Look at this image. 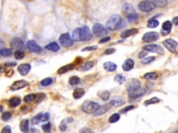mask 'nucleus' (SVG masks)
<instances>
[{
	"instance_id": "13d9d810",
	"label": "nucleus",
	"mask_w": 178,
	"mask_h": 133,
	"mask_svg": "<svg viewBox=\"0 0 178 133\" xmlns=\"http://www.w3.org/2000/svg\"><path fill=\"white\" fill-rule=\"evenodd\" d=\"M13 74V70L12 69H10V70H8L7 72H6V76H8V77H10Z\"/></svg>"
},
{
	"instance_id": "864d4df0",
	"label": "nucleus",
	"mask_w": 178,
	"mask_h": 133,
	"mask_svg": "<svg viewBox=\"0 0 178 133\" xmlns=\"http://www.w3.org/2000/svg\"><path fill=\"white\" fill-rule=\"evenodd\" d=\"M110 40H111V38H110V37L103 38L102 39H101L100 41H99V43H105V42H107L110 41Z\"/></svg>"
},
{
	"instance_id": "79ce46f5",
	"label": "nucleus",
	"mask_w": 178,
	"mask_h": 133,
	"mask_svg": "<svg viewBox=\"0 0 178 133\" xmlns=\"http://www.w3.org/2000/svg\"><path fill=\"white\" fill-rule=\"evenodd\" d=\"M80 78L78 76H72L69 79V83L71 85H78L80 83Z\"/></svg>"
},
{
	"instance_id": "6e6d98bb",
	"label": "nucleus",
	"mask_w": 178,
	"mask_h": 133,
	"mask_svg": "<svg viewBox=\"0 0 178 133\" xmlns=\"http://www.w3.org/2000/svg\"><path fill=\"white\" fill-rule=\"evenodd\" d=\"M5 67H15L17 65V62H6L4 64Z\"/></svg>"
},
{
	"instance_id": "f8f14e48",
	"label": "nucleus",
	"mask_w": 178,
	"mask_h": 133,
	"mask_svg": "<svg viewBox=\"0 0 178 133\" xmlns=\"http://www.w3.org/2000/svg\"><path fill=\"white\" fill-rule=\"evenodd\" d=\"M28 85H29V83L25 80H17V81H15V82L12 84V85H11V89L12 90V91H17V90L24 88V87L27 86Z\"/></svg>"
},
{
	"instance_id": "20e7f679",
	"label": "nucleus",
	"mask_w": 178,
	"mask_h": 133,
	"mask_svg": "<svg viewBox=\"0 0 178 133\" xmlns=\"http://www.w3.org/2000/svg\"><path fill=\"white\" fill-rule=\"evenodd\" d=\"M155 7L156 6L151 0H145V1L141 2L138 5V8L139 10L145 13H149L153 11Z\"/></svg>"
},
{
	"instance_id": "412c9836",
	"label": "nucleus",
	"mask_w": 178,
	"mask_h": 133,
	"mask_svg": "<svg viewBox=\"0 0 178 133\" xmlns=\"http://www.w3.org/2000/svg\"><path fill=\"white\" fill-rule=\"evenodd\" d=\"M103 67L107 71L112 72L116 70L117 65L113 62H106L104 63Z\"/></svg>"
},
{
	"instance_id": "dca6fc26",
	"label": "nucleus",
	"mask_w": 178,
	"mask_h": 133,
	"mask_svg": "<svg viewBox=\"0 0 178 133\" xmlns=\"http://www.w3.org/2000/svg\"><path fill=\"white\" fill-rule=\"evenodd\" d=\"M31 68V66L30 64H29V63H24V64H21L19 65L18 67H17V71H18L20 75L26 76L30 71Z\"/></svg>"
},
{
	"instance_id": "bf43d9fd",
	"label": "nucleus",
	"mask_w": 178,
	"mask_h": 133,
	"mask_svg": "<svg viewBox=\"0 0 178 133\" xmlns=\"http://www.w3.org/2000/svg\"><path fill=\"white\" fill-rule=\"evenodd\" d=\"M173 24H175V25L178 26V16H177V17H175L173 18Z\"/></svg>"
},
{
	"instance_id": "052dcab7",
	"label": "nucleus",
	"mask_w": 178,
	"mask_h": 133,
	"mask_svg": "<svg viewBox=\"0 0 178 133\" xmlns=\"http://www.w3.org/2000/svg\"><path fill=\"white\" fill-rule=\"evenodd\" d=\"M2 111H3V107L1 106V112H2Z\"/></svg>"
},
{
	"instance_id": "6e6552de",
	"label": "nucleus",
	"mask_w": 178,
	"mask_h": 133,
	"mask_svg": "<svg viewBox=\"0 0 178 133\" xmlns=\"http://www.w3.org/2000/svg\"><path fill=\"white\" fill-rule=\"evenodd\" d=\"M143 49L148 51H150V52L159 54V55H163L164 53V49L162 48L161 46H159V45L155 44L146 45V46L143 47Z\"/></svg>"
},
{
	"instance_id": "9b49d317",
	"label": "nucleus",
	"mask_w": 178,
	"mask_h": 133,
	"mask_svg": "<svg viewBox=\"0 0 178 133\" xmlns=\"http://www.w3.org/2000/svg\"><path fill=\"white\" fill-rule=\"evenodd\" d=\"M141 88V83L136 78H133L130 81L129 84L127 85V92L128 94L136 91V90Z\"/></svg>"
},
{
	"instance_id": "ddd939ff",
	"label": "nucleus",
	"mask_w": 178,
	"mask_h": 133,
	"mask_svg": "<svg viewBox=\"0 0 178 133\" xmlns=\"http://www.w3.org/2000/svg\"><path fill=\"white\" fill-rule=\"evenodd\" d=\"M27 47L29 51L33 53H40L42 51V48L34 40H29L27 43Z\"/></svg>"
},
{
	"instance_id": "6ab92c4d",
	"label": "nucleus",
	"mask_w": 178,
	"mask_h": 133,
	"mask_svg": "<svg viewBox=\"0 0 178 133\" xmlns=\"http://www.w3.org/2000/svg\"><path fill=\"white\" fill-rule=\"evenodd\" d=\"M146 93V90L143 88H140L139 89L136 90V91L132 92V93L128 94H129V98L132 99L137 98L139 97H141V96H144Z\"/></svg>"
},
{
	"instance_id": "423d86ee",
	"label": "nucleus",
	"mask_w": 178,
	"mask_h": 133,
	"mask_svg": "<svg viewBox=\"0 0 178 133\" xmlns=\"http://www.w3.org/2000/svg\"><path fill=\"white\" fill-rule=\"evenodd\" d=\"M59 42L64 47H66V48L70 47L73 46L74 44V40L73 38H71L68 33H63V34L61 35L59 37Z\"/></svg>"
},
{
	"instance_id": "4468645a",
	"label": "nucleus",
	"mask_w": 178,
	"mask_h": 133,
	"mask_svg": "<svg viewBox=\"0 0 178 133\" xmlns=\"http://www.w3.org/2000/svg\"><path fill=\"white\" fill-rule=\"evenodd\" d=\"M49 119V112H45V113H42L40 112L38 114H37L34 118L32 119L33 123H37L39 121H42V122H45V121H48Z\"/></svg>"
},
{
	"instance_id": "2eb2a0df",
	"label": "nucleus",
	"mask_w": 178,
	"mask_h": 133,
	"mask_svg": "<svg viewBox=\"0 0 178 133\" xmlns=\"http://www.w3.org/2000/svg\"><path fill=\"white\" fill-rule=\"evenodd\" d=\"M112 106H113V105L111 102L106 103V104L102 105V106L98 108V110H97V111L94 113V115L95 116L103 115L104 114H105L106 112H107L108 111H109V110L111 109Z\"/></svg>"
},
{
	"instance_id": "f257e3e1",
	"label": "nucleus",
	"mask_w": 178,
	"mask_h": 133,
	"mask_svg": "<svg viewBox=\"0 0 178 133\" xmlns=\"http://www.w3.org/2000/svg\"><path fill=\"white\" fill-rule=\"evenodd\" d=\"M93 34L87 26L75 29L73 32V39L75 41H88L92 39Z\"/></svg>"
},
{
	"instance_id": "9d476101",
	"label": "nucleus",
	"mask_w": 178,
	"mask_h": 133,
	"mask_svg": "<svg viewBox=\"0 0 178 133\" xmlns=\"http://www.w3.org/2000/svg\"><path fill=\"white\" fill-rule=\"evenodd\" d=\"M159 38V35L158 33L155 32V31H151L148 32L144 34L142 38V40L145 42H151L156 41Z\"/></svg>"
},
{
	"instance_id": "c756f323",
	"label": "nucleus",
	"mask_w": 178,
	"mask_h": 133,
	"mask_svg": "<svg viewBox=\"0 0 178 133\" xmlns=\"http://www.w3.org/2000/svg\"><path fill=\"white\" fill-rule=\"evenodd\" d=\"M36 97H37L36 94H27V95H26L25 96H24L23 100H24V102H26V103H31V102H32V101H36Z\"/></svg>"
},
{
	"instance_id": "a19ab883",
	"label": "nucleus",
	"mask_w": 178,
	"mask_h": 133,
	"mask_svg": "<svg viewBox=\"0 0 178 133\" xmlns=\"http://www.w3.org/2000/svg\"><path fill=\"white\" fill-rule=\"evenodd\" d=\"M120 118V114H119L118 113H115L114 114H112V115L109 117V123H116L117 121H119Z\"/></svg>"
},
{
	"instance_id": "ea45409f",
	"label": "nucleus",
	"mask_w": 178,
	"mask_h": 133,
	"mask_svg": "<svg viewBox=\"0 0 178 133\" xmlns=\"http://www.w3.org/2000/svg\"><path fill=\"white\" fill-rule=\"evenodd\" d=\"M25 53L22 50H16L14 52V57L16 60H21L24 58Z\"/></svg>"
},
{
	"instance_id": "a18cd8bd",
	"label": "nucleus",
	"mask_w": 178,
	"mask_h": 133,
	"mask_svg": "<svg viewBox=\"0 0 178 133\" xmlns=\"http://www.w3.org/2000/svg\"><path fill=\"white\" fill-rule=\"evenodd\" d=\"M67 119H64L61 122L60 125H59V130L61 131L62 132H64L66 131V129H67Z\"/></svg>"
},
{
	"instance_id": "7c9ffc66",
	"label": "nucleus",
	"mask_w": 178,
	"mask_h": 133,
	"mask_svg": "<svg viewBox=\"0 0 178 133\" xmlns=\"http://www.w3.org/2000/svg\"><path fill=\"white\" fill-rule=\"evenodd\" d=\"M153 3L155 4V6L159 8H164L167 5V0H151Z\"/></svg>"
},
{
	"instance_id": "e433bc0d",
	"label": "nucleus",
	"mask_w": 178,
	"mask_h": 133,
	"mask_svg": "<svg viewBox=\"0 0 178 133\" xmlns=\"http://www.w3.org/2000/svg\"><path fill=\"white\" fill-rule=\"evenodd\" d=\"M161 100L159 98L157 97H153L150 99H148V100H146L145 102H144V105L145 106H148V105H152V104H156V103H159Z\"/></svg>"
},
{
	"instance_id": "473e14b6",
	"label": "nucleus",
	"mask_w": 178,
	"mask_h": 133,
	"mask_svg": "<svg viewBox=\"0 0 178 133\" xmlns=\"http://www.w3.org/2000/svg\"><path fill=\"white\" fill-rule=\"evenodd\" d=\"M93 66H94L93 61H88L86 62L84 65H82V67H80V69L81 71H88L89 70V69H91Z\"/></svg>"
},
{
	"instance_id": "f704fd0d",
	"label": "nucleus",
	"mask_w": 178,
	"mask_h": 133,
	"mask_svg": "<svg viewBox=\"0 0 178 133\" xmlns=\"http://www.w3.org/2000/svg\"><path fill=\"white\" fill-rule=\"evenodd\" d=\"M159 22L158 20H155V19H150V20H148V24H147V26L148 28H150V29H154V28H156L159 26Z\"/></svg>"
},
{
	"instance_id": "5fc2aeb1",
	"label": "nucleus",
	"mask_w": 178,
	"mask_h": 133,
	"mask_svg": "<svg viewBox=\"0 0 178 133\" xmlns=\"http://www.w3.org/2000/svg\"><path fill=\"white\" fill-rule=\"evenodd\" d=\"M148 52V51H146V50H143V51H141V52L140 53H139V58H144L146 55H147Z\"/></svg>"
},
{
	"instance_id": "2f4dec72",
	"label": "nucleus",
	"mask_w": 178,
	"mask_h": 133,
	"mask_svg": "<svg viewBox=\"0 0 178 133\" xmlns=\"http://www.w3.org/2000/svg\"><path fill=\"white\" fill-rule=\"evenodd\" d=\"M157 77H158V75H157L156 72H148V73H146L144 75V78L148 80H155L157 79Z\"/></svg>"
},
{
	"instance_id": "a878e982",
	"label": "nucleus",
	"mask_w": 178,
	"mask_h": 133,
	"mask_svg": "<svg viewBox=\"0 0 178 133\" xmlns=\"http://www.w3.org/2000/svg\"><path fill=\"white\" fill-rule=\"evenodd\" d=\"M98 96L102 101H107L109 99L110 92L108 90H100V91L98 92Z\"/></svg>"
},
{
	"instance_id": "cd10ccee",
	"label": "nucleus",
	"mask_w": 178,
	"mask_h": 133,
	"mask_svg": "<svg viewBox=\"0 0 178 133\" xmlns=\"http://www.w3.org/2000/svg\"><path fill=\"white\" fill-rule=\"evenodd\" d=\"M111 103H112L113 106H121L125 103V101L123 98L120 97L114 98L111 100Z\"/></svg>"
},
{
	"instance_id": "09e8293b",
	"label": "nucleus",
	"mask_w": 178,
	"mask_h": 133,
	"mask_svg": "<svg viewBox=\"0 0 178 133\" xmlns=\"http://www.w3.org/2000/svg\"><path fill=\"white\" fill-rule=\"evenodd\" d=\"M45 96H46L45 94L43 93L37 94V97H36V102L40 103V101H42L45 98Z\"/></svg>"
},
{
	"instance_id": "1a4fd4ad",
	"label": "nucleus",
	"mask_w": 178,
	"mask_h": 133,
	"mask_svg": "<svg viewBox=\"0 0 178 133\" xmlns=\"http://www.w3.org/2000/svg\"><path fill=\"white\" fill-rule=\"evenodd\" d=\"M11 46L12 49H15L17 50H24L25 49V44L23 40L20 38H14L11 40Z\"/></svg>"
},
{
	"instance_id": "37998d69",
	"label": "nucleus",
	"mask_w": 178,
	"mask_h": 133,
	"mask_svg": "<svg viewBox=\"0 0 178 133\" xmlns=\"http://www.w3.org/2000/svg\"><path fill=\"white\" fill-rule=\"evenodd\" d=\"M11 117H12V112H4L3 114H2L1 118L2 120L4 121H7L11 119Z\"/></svg>"
},
{
	"instance_id": "4d7b16f0",
	"label": "nucleus",
	"mask_w": 178,
	"mask_h": 133,
	"mask_svg": "<svg viewBox=\"0 0 178 133\" xmlns=\"http://www.w3.org/2000/svg\"><path fill=\"white\" fill-rule=\"evenodd\" d=\"M93 132V130L90 129V128H82V129H81L80 130V132H84V133H85V132Z\"/></svg>"
},
{
	"instance_id": "0eeeda50",
	"label": "nucleus",
	"mask_w": 178,
	"mask_h": 133,
	"mask_svg": "<svg viewBox=\"0 0 178 133\" xmlns=\"http://www.w3.org/2000/svg\"><path fill=\"white\" fill-rule=\"evenodd\" d=\"M164 46L170 52L173 53H178V43L173 39H167L163 42Z\"/></svg>"
},
{
	"instance_id": "393cba45",
	"label": "nucleus",
	"mask_w": 178,
	"mask_h": 133,
	"mask_svg": "<svg viewBox=\"0 0 178 133\" xmlns=\"http://www.w3.org/2000/svg\"><path fill=\"white\" fill-rule=\"evenodd\" d=\"M75 65L74 64H68L67 65H65V66H63L58 69V74H65L66 73V72L72 70V69H73L75 68Z\"/></svg>"
},
{
	"instance_id": "de8ad7c7",
	"label": "nucleus",
	"mask_w": 178,
	"mask_h": 133,
	"mask_svg": "<svg viewBox=\"0 0 178 133\" xmlns=\"http://www.w3.org/2000/svg\"><path fill=\"white\" fill-rule=\"evenodd\" d=\"M51 128H52V125H51L50 122H48L47 123H46V124L42 125V129L43 130V131L45 132H50Z\"/></svg>"
},
{
	"instance_id": "c85d7f7f",
	"label": "nucleus",
	"mask_w": 178,
	"mask_h": 133,
	"mask_svg": "<svg viewBox=\"0 0 178 133\" xmlns=\"http://www.w3.org/2000/svg\"><path fill=\"white\" fill-rule=\"evenodd\" d=\"M20 103H21V99L18 97H13L8 101V104L12 107L18 106L19 105H20Z\"/></svg>"
},
{
	"instance_id": "f03ea898",
	"label": "nucleus",
	"mask_w": 178,
	"mask_h": 133,
	"mask_svg": "<svg viewBox=\"0 0 178 133\" xmlns=\"http://www.w3.org/2000/svg\"><path fill=\"white\" fill-rule=\"evenodd\" d=\"M123 25V19L119 15H113L108 19L107 22V28L111 31H116Z\"/></svg>"
},
{
	"instance_id": "8fccbe9b",
	"label": "nucleus",
	"mask_w": 178,
	"mask_h": 133,
	"mask_svg": "<svg viewBox=\"0 0 178 133\" xmlns=\"http://www.w3.org/2000/svg\"><path fill=\"white\" fill-rule=\"evenodd\" d=\"M98 49V46H95V45H93V46H90V47H85V48H84L82 50V51H95L96 50V49Z\"/></svg>"
},
{
	"instance_id": "bb28decb",
	"label": "nucleus",
	"mask_w": 178,
	"mask_h": 133,
	"mask_svg": "<svg viewBox=\"0 0 178 133\" xmlns=\"http://www.w3.org/2000/svg\"><path fill=\"white\" fill-rule=\"evenodd\" d=\"M85 91L82 88H77L74 90L73 96L75 99H80L84 95Z\"/></svg>"
},
{
	"instance_id": "b1692460",
	"label": "nucleus",
	"mask_w": 178,
	"mask_h": 133,
	"mask_svg": "<svg viewBox=\"0 0 178 133\" xmlns=\"http://www.w3.org/2000/svg\"><path fill=\"white\" fill-rule=\"evenodd\" d=\"M134 12H135V11L134 8L132 6V5H130V4H124V6H123V8H122V13H123V15L127 16L128 15L131 14V13Z\"/></svg>"
},
{
	"instance_id": "4be33fe9",
	"label": "nucleus",
	"mask_w": 178,
	"mask_h": 133,
	"mask_svg": "<svg viewBox=\"0 0 178 133\" xmlns=\"http://www.w3.org/2000/svg\"><path fill=\"white\" fill-rule=\"evenodd\" d=\"M45 48L49 51H53V52H58L60 50V46L56 42H50V43L46 45Z\"/></svg>"
},
{
	"instance_id": "4c0bfd02",
	"label": "nucleus",
	"mask_w": 178,
	"mask_h": 133,
	"mask_svg": "<svg viewBox=\"0 0 178 133\" xmlns=\"http://www.w3.org/2000/svg\"><path fill=\"white\" fill-rule=\"evenodd\" d=\"M53 83V79L51 77H47L46 78H44L40 81V85L43 87H47Z\"/></svg>"
},
{
	"instance_id": "a211bd4d",
	"label": "nucleus",
	"mask_w": 178,
	"mask_h": 133,
	"mask_svg": "<svg viewBox=\"0 0 178 133\" xmlns=\"http://www.w3.org/2000/svg\"><path fill=\"white\" fill-rule=\"evenodd\" d=\"M171 29H172V22L169 20L165 21L162 24L161 33L162 35H167L170 33Z\"/></svg>"
},
{
	"instance_id": "603ef678",
	"label": "nucleus",
	"mask_w": 178,
	"mask_h": 133,
	"mask_svg": "<svg viewBox=\"0 0 178 133\" xmlns=\"http://www.w3.org/2000/svg\"><path fill=\"white\" fill-rule=\"evenodd\" d=\"M115 52H116V49L109 48L106 49V51H105V54H106V55H110V54H112Z\"/></svg>"
},
{
	"instance_id": "f3484780",
	"label": "nucleus",
	"mask_w": 178,
	"mask_h": 133,
	"mask_svg": "<svg viewBox=\"0 0 178 133\" xmlns=\"http://www.w3.org/2000/svg\"><path fill=\"white\" fill-rule=\"evenodd\" d=\"M138 32H139V29H137L136 28L126 29V30L123 31L122 33H120V38H123V39H125V38H129L133 35L136 34Z\"/></svg>"
},
{
	"instance_id": "58836bf2",
	"label": "nucleus",
	"mask_w": 178,
	"mask_h": 133,
	"mask_svg": "<svg viewBox=\"0 0 178 133\" xmlns=\"http://www.w3.org/2000/svg\"><path fill=\"white\" fill-rule=\"evenodd\" d=\"M127 18L128 20V21L130 22H136L137 20L139 19V16H138V14H137L136 13H132L131 14L128 15L127 16Z\"/></svg>"
},
{
	"instance_id": "c03bdc74",
	"label": "nucleus",
	"mask_w": 178,
	"mask_h": 133,
	"mask_svg": "<svg viewBox=\"0 0 178 133\" xmlns=\"http://www.w3.org/2000/svg\"><path fill=\"white\" fill-rule=\"evenodd\" d=\"M155 59V58L154 57V56H149V57L143 58V59H142L141 62L143 63V64H145V65L150 64V62H152V61H154Z\"/></svg>"
},
{
	"instance_id": "72a5a7b5",
	"label": "nucleus",
	"mask_w": 178,
	"mask_h": 133,
	"mask_svg": "<svg viewBox=\"0 0 178 133\" xmlns=\"http://www.w3.org/2000/svg\"><path fill=\"white\" fill-rule=\"evenodd\" d=\"M0 54L3 57H10L13 54L12 49H2L0 50Z\"/></svg>"
},
{
	"instance_id": "49530a36",
	"label": "nucleus",
	"mask_w": 178,
	"mask_h": 133,
	"mask_svg": "<svg viewBox=\"0 0 178 133\" xmlns=\"http://www.w3.org/2000/svg\"><path fill=\"white\" fill-rule=\"evenodd\" d=\"M133 109H134V105H128V106L123 108L122 110H120V114H125V113H127V112H129V111H130V110H132Z\"/></svg>"
},
{
	"instance_id": "39448f33",
	"label": "nucleus",
	"mask_w": 178,
	"mask_h": 133,
	"mask_svg": "<svg viewBox=\"0 0 178 133\" xmlns=\"http://www.w3.org/2000/svg\"><path fill=\"white\" fill-rule=\"evenodd\" d=\"M92 31L95 35L97 37H102L108 33V30L103 24L100 23H95L93 26Z\"/></svg>"
},
{
	"instance_id": "c9c22d12",
	"label": "nucleus",
	"mask_w": 178,
	"mask_h": 133,
	"mask_svg": "<svg viewBox=\"0 0 178 133\" xmlns=\"http://www.w3.org/2000/svg\"><path fill=\"white\" fill-rule=\"evenodd\" d=\"M126 80V78L125 76H123V74H117V75L114 77L115 82L118 83L119 85H123Z\"/></svg>"
},
{
	"instance_id": "aec40b11",
	"label": "nucleus",
	"mask_w": 178,
	"mask_h": 133,
	"mask_svg": "<svg viewBox=\"0 0 178 133\" xmlns=\"http://www.w3.org/2000/svg\"><path fill=\"white\" fill-rule=\"evenodd\" d=\"M134 66V60L131 58H128L125 60L122 65V68L125 71H128L132 70Z\"/></svg>"
},
{
	"instance_id": "5701e85b",
	"label": "nucleus",
	"mask_w": 178,
	"mask_h": 133,
	"mask_svg": "<svg viewBox=\"0 0 178 133\" xmlns=\"http://www.w3.org/2000/svg\"><path fill=\"white\" fill-rule=\"evenodd\" d=\"M20 130L22 132H28L29 129V119H23L20 123Z\"/></svg>"
},
{
	"instance_id": "3c124183",
	"label": "nucleus",
	"mask_w": 178,
	"mask_h": 133,
	"mask_svg": "<svg viewBox=\"0 0 178 133\" xmlns=\"http://www.w3.org/2000/svg\"><path fill=\"white\" fill-rule=\"evenodd\" d=\"M11 128L9 125H6L2 130L1 133H11Z\"/></svg>"
},
{
	"instance_id": "7ed1b4c3",
	"label": "nucleus",
	"mask_w": 178,
	"mask_h": 133,
	"mask_svg": "<svg viewBox=\"0 0 178 133\" xmlns=\"http://www.w3.org/2000/svg\"><path fill=\"white\" fill-rule=\"evenodd\" d=\"M100 107V105H99L98 103L93 102V101H86L83 103L82 106V110L83 112H85V113L92 114L95 113Z\"/></svg>"
}]
</instances>
